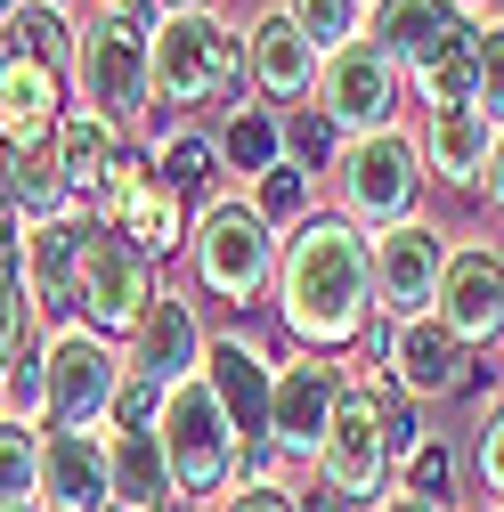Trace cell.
I'll list each match as a JSON object with an SVG mask.
<instances>
[{
  "label": "cell",
  "instance_id": "cell-1",
  "mask_svg": "<svg viewBox=\"0 0 504 512\" xmlns=\"http://www.w3.org/2000/svg\"><path fill=\"white\" fill-rule=\"evenodd\" d=\"M269 301H277V326L293 334V350L350 358L358 334L374 326V236L318 204L285 236Z\"/></svg>",
  "mask_w": 504,
  "mask_h": 512
},
{
  "label": "cell",
  "instance_id": "cell-2",
  "mask_svg": "<svg viewBox=\"0 0 504 512\" xmlns=\"http://www.w3.org/2000/svg\"><path fill=\"white\" fill-rule=\"evenodd\" d=\"M155 57V114H228L252 98V74H244V25H228L220 9H179L155 25L147 41Z\"/></svg>",
  "mask_w": 504,
  "mask_h": 512
},
{
  "label": "cell",
  "instance_id": "cell-3",
  "mask_svg": "<svg viewBox=\"0 0 504 512\" xmlns=\"http://www.w3.org/2000/svg\"><path fill=\"white\" fill-rule=\"evenodd\" d=\"M423 187H431L423 147H415L407 122H391V131H374V139H342V155L326 171V196H334L326 212H342L366 236H383V228L423 212Z\"/></svg>",
  "mask_w": 504,
  "mask_h": 512
},
{
  "label": "cell",
  "instance_id": "cell-4",
  "mask_svg": "<svg viewBox=\"0 0 504 512\" xmlns=\"http://www.w3.org/2000/svg\"><path fill=\"white\" fill-rule=\"evenodd\" d=\"M74 106L106 114L114 131H147L155 114V57H147V33L122 17V9H90L74 17Z\"/></svg>",
  "mask_w": 504,
  "mask_h": 512
},
{
  "label": "cell",
  "instance_id": "cell-5",
  "mask_svg": "<svg viewBox=\"0 0 504 512\" xmlns=\"http://www.w3.org/2000/svg\"><path fill=\"white\" fill-rule=\"evenodd\" d=\"M277 252H285V236L252 212L244 187L196 204V228H187V277H196L212 301H236V309L261 301L277 285Z\"/></svg>",
  "mask_w": 504,
  "mask_h": 512
},
{
  "label": "cell",
  "instance_id": "cell-6",
  "mask_svg": "<svg viewBox=\"0 0 504 512\" xmlns=\"http://www.w3.org/2000/svg\"><path fill=\"white\" fill-rule=\"evenodd\" d=\"M155 439H163V464H171V488L179 504H220L236 488V456H244V439L228 423V407L212 399V382L204 374H187L163 391L155 407Z\"/></svg>",
  "mask_w": 504,
  "mask_h": 512
},
{
  "label": "cell",
  "instance_id": "cell-7",
  "mask_svg": "<svg viewBox=\"0 0 504 512\" xmlns=\"http://www.w3.org/2000/svg\"><path fill=\"white\" fill-rule=\"evenodd\" d=\"M122 382H131L122 342L90 334L82 317L74 326H49L41 334V431H106Z\"/></svg>",
  "mask_w": 504,
  "mask_h": 512
},
{
  "label": "cell",
  "instance_id": "cell-8",
  "mask_svg": "<svg viewBox=\"0 0 504 512\" xmlns=\"http://www.w3.org/2000/svg\"><path fill=\"white\" fill-rule=\"evenodd\" d=\"M318 488L326 496H342L350 512H374L391 488H399V464H391V439H383V407H374V391L366 382H350L342 391V407H334V431H326V447H318Z\"/></svg>",
  "mask_w": 504,
  "mask_h": 512
},
{
  "label": "cell",
  "instance_id": "cell-9",
  "mask_svg": "<svg viewBox=\"0 0 504 512\" xmlns=\"http://www.w3.org/2000/svg\"><path fill=\"white\" fill-rule=\"evenodd\" d=\"M163 285H155V261L122 236V228H90V252H82V285H74V317L90 334H106V342H131L139 334V317H147V301H155Z\"/></svg>",
  "mask_w": 504,
  "mask_h": 512
},
{
  "label": "cell",
  "instance_id": "cell-10",
  "mask_svg": "<svg viewBox=\"0 0 504 512\" xmlns=\"http://www.w3.org/2000/svg\"><path fill=\"white\" fill-rule=\"evenodd\" d=\"M342 391H350L342 358H326V350H293V358H277L269 447H277L285 464H318V447H326V431H334V407H342Z\"/></svg>",
  "mask_w": 504,
  "mask_h": 512
},
{
  "label": "cell",
  "instance_id": "cell-11",
  "mask_svg": "<svg viewBox=\"0 0 504 512\" xmlns=\"http://www.w3.org/2000/svg\"><path fill=\"white\" fill-rule=\"evenodd\" d=\"M309 106H318L342 139H374V131H391V122H399L407 74L374 41H350V49H334L326 66H318V98H309Z\"/></svg>",
  "mask_w": 504,
  "mask_h": 512
},
{
  "label": "cell",
  "instance_id": "cell-12",
  "mask_svg": "<svg viewBox=\"0 0 504 512\" xmlns=\"http://www.w3.org/2000/svg\"><path fill=\"white\" fill-rule=\"evenodd\" d=\"M383 374H391V391H407L423 407L431 399H464L472 374H480V350H464L439 309H415V317H399L391 342H383Z\"/></svg>",
  "mask_w": 504,
  "mask_h": 512
},
{
  "label": "cell",
  "instance_id": "cell-13",
  "mask_svg": "<svg viewBox=\"0 0 504 512\" xmlns=\"http://www.w3.org/2000/svg\"><path fill=\"white\" fill-rule=\"evenodd\" d=\"M448 252H456V236L439 228V220H399V228H383L374 236V317H415V309H431L439 301V269H448Z\"/></svg>",
  "mask_w": 504,
  "mask_h": 512
},
{
  "label": "cell",
  "instance_id": "cell-14",
  "mask_svg": "<svg viewBox=\"0 0 504 512\" xmlns=\"http://www.w3.org/2000/svg\"><path fill=\"white\" fill-rule=\"evenodd\" d=\"M204 350H212L204 301L179 293V285H163V293L147 301V317H139V334L122 342V366H131V382H147V391H171V382L204 374Z\"/></svg>",
  "mask_w": 504,
  "mask_h": 512
},
{
  "label": "cell",
  "instance_id": "cell-15",
  "mask_svg": "<svg viewBox=\"0 0 504 512\" xmlns=\"http://www.w3.org/2000/svg\"><path fill=\"white\" fill-rule=\"evenodd\" d=\"M439 317L464 350H496L504 342V244H456L439 269Z\"/></svg>",
  "mask_w": 504,
  "mask_h": 512
},
{
  "label": "cell",
  "instance_id": "cell-16",
  "mask_svg": "<svg viewBox=\"0 0 504 512\" xmlns=\"http://www.w3.org/2000/svg\"><path fill=\"white\" fill-rule=\"evenodd\" d=\"M204 382H212V399L228 407L236 439H244V447H269V399H277V358H269L261 342H252L244 326L212 334V350H204Z\"/></svg>",
  "mask_w": 504,
  "mask_h": 512
},
{
  "label": "cell",
  "instance_id": "cell-17",
  "mask_svg": "<svg viewBox=\"0 0 504 512\" xmlns=\"http://www.w3.org/2000/svg\"><path fill=\"white\" fill-rule=\"evenodd\" d=\"M90 228H98V220H90V212H74V220L25 228V244H17V269H25V293H33L41 334H49V326H74V285H82Z\"/></svg>",
  "mask_w": 504,
  "mask_h": 512
},
{
  "label": "cell",
  "instance_id": "cell-18",
  "mask_svg": "<svg viewBox=\"0 0 504 512\" xmlns=\"http://www.w3.org/2000/svg\"><path fill=\"white\" fill-rule=\"evenodd\" d=\"M318 66H326V57L309 49V33H301L285 9H261V17L244 25L252 98H269V106H309V98H318Z\"/></svg>",
  "mask_w": 504,
  "mask_h": 512
},
{
  "label": "cell",
  "instance_id": "cell-19",
  "mask_svg": "<svg viewBox=\"0 0 504 512\" xmlns=\"http://www.w3.org/2000/svg\"><path fill=\"white\" fill-rule=\"evenodd\" d=\"M41 512H114L106 431H41Z\"/></svg>",
  "mask_w": 504,
  "mask_h": 512
},
{
  "label": "cell",
  "instance_id": "cell-20",
  "mask_svg": "<svg viewBox=\"0 0 504 512\" xmlns=\"http://www.w3.org/2000/svg\"><path fill=\"white\" fill-rule=\"evenodd\" d=\"M66 106H74L66 66H41V57H9V49H0V155L57 139Z\"/></svg>",
  "mask_w": 504,
  "mask_h": 512
},
{
  "label": "cell",
  "instance_id": "cell-21",
  "mask_svg": "<svg viewBox=\"0 0 504 512\" xmlns=\"http://www.w3.org/2000/svg\"><path fill=\"white\" fill-rule=\"evenodd\" d=\"M423 171L431 187H448V196H480V179H488V155H496V122L480 106H448V114H423Z\"/></svg>",
  "mask_w": 504,
  "mask_h": 512
},
{
  "label": "cell",
  "instance_id": "cell-22",
  "mask_svg": "<svg viewBox=\"0 0 504 512\" xmlns=\"http://www.w3.org/2000/svg\"><path fill=\"white\" fill-rule=\"evenodd\" d=\"M147 163L163 187H179L187 204H212L228 196V163H220V139L204 131V122H171V114H147Z\"/></svg>",
  "mask_w": 504,
  "mask_h": 512
},
{
  "label": "cell",
  "instance_id": "cell-23",
  "mask_svg": "<svg viewBox=\"0 0 504 512\" xmlns=\"http://www.w3.org/2000/svg\"><path fill=\"white\" fill-rule=\"evenodd\" d=\"M407 98L423 114H448V106H472L480 98V17H456L415 66H407Z\"/></svg>",
  "mask_w": 504,
  "mask_h": 512
},
{
  "label": "cell",
  "instance_id": "cell-24",
  "mask_svg": "<svg viewBox=\"0 0 504 512\" xmlns=\"http://www.w3.org/2000/svg\"><path fill=\"white\" fill-rule=\"evenodd\" d=\"M57 171H66V187L82 196V212H90V196L106 187V171L131 155V131H114L106 114H90V106H66V122H57Z\"/></svg>",
  "mask_w": 504,
  "mask_h": 512
},
{
  "label": "cell",
  "instance_id": "cell-25",
  "mask_svg": "<svg viewBox=\"0 0 504 512\" xmlns=\"http://www.w3.org/2000/svg\"><path fill=\"white\" fill-rule=\"evenodd\" d=\"M106 447H114V512H163V504H179L155 423H122V431H106Z\"/></svg>",
  "mask_w": 504,
  "mask_h": 512
},
{
  "label": "cell",
  "instance_id": "cell-26",
  "mask_svg": "<svg viewBox=\"0 0 504 512\" xmlns=\"http://www.w3.org/2000/svg\"><path fill=\"white\" fill-rule=\"evenodd\" d=\"M0 179H9V204L25 228H49V220H74L82 196L66 187V171H57V147H17V155H0Z\"/></svg>",
  "mask_w": 504,
  "mask_h": 512
},
{
  "label": "cell",
  "instance_id": "cell-27",
  "mask_svg": "<svg viewBox=\"0 0 504 512\" xmlns=\"http://www.w3.org/2000/svg\"><path fill=\"white\" fill-rule=\"evenodd\" d=\"M212 139H220V163H228V179H261L269 163H285V114L269 106V98H244V106H228L220 122H212Z\"/></svg>",
  "mask_w": 504,
  "mask_h": 512
},
{
  "label": "cell",
  "instance_id": "cell-28",
  "mask_svg": "<svg viewBox=\"0 0 504 512\" xmlns=\"http://www.w3.org/2000/svg\"><path fill=\"white\" fill-rule=\"evenodd\" d=\"M456 17H464L456 0H374V17H366V41H374V49H383L391 66L407 74L415 57H423L439 33L456 25Z\"/></svg>",
  "mask_w": 504,
  "mask_h": 512
},
{
  "label": "cell",
  "instance_id": "cell-29",
  "mask_svg": "<svg viewBox=\"0 0 504 512\" xmlns=\"http://www.w3.org/2000/svg\"><path fill=\"white\" fill-rule=\"evenodd\" d=\"M187 228H196V204H187L179 187H163V179H147V196L131 204V220H122V236H131L147 261H171V252L187 244Z\"/></svg>",
  "mask_w": 504,
  "mask_h": 512
},
{
  "label": "cell",
  "instance_id": "cell-30",
  "mask_svg": "<svg viewBox=\"0 0 504 512\" xmlns=\"http://www.w3.org/2000/svg\"><path fill=\"white\" fill-rule=\"evenodd\" d=\"M244 196H252V212H261V220H269L277 236H293V228H301L309 212H318V171H301V163L285 155V163H269L261 179H252Z\"/></svg>",
  "mask_w": 504,
  "mask_h": 512
},
{
  "label": "cell",
  "instance_id": "cell-31",
  "mask_svg": "<svg viewBox=\"0 0 504 512\" xmlns=\"http://www.w3.org/2000/svg\"><path fill=\"white\" fill-rule=\"evenodd\" d=\"M0 49H9V57H41V66H74V9L25 0V9L0 25Z\"/></svg>",
  "mask_w": 504,
  "mask_h": 512
},
{
  "label": "cell",
  "instance_id": "cell-32",
  "mask_svg": "<svg viewBox=\"0 0 504 512\" xmlns=\"http://www.w3.org/2000/svg\"><path fill=\"white\" fill-rule=\"evenodd\" d=\"M277 9L309 33V49L318 57H334V49H350V41H366V17H374V0H277Z\"/></svg>",
  "mask_w": 504,
  "mask_h": 512
},
{
  "label": "cell",
  "instance_id": "cell-33",
  "mask_svg": "<svg viewBox=\"0 0 504 512\" xmlns=\"http://www.w3.org/2000/svg\"><path fill=\"white\" fill-rule=\"evenodd\" d=\"M0 504H41V423L0 415Z\"/></svg>",
  "mask_w": 504,
  "mask_h": 512
},
{
  "label": "cell",
  "instance_id": "cell-34",
  "mask_svg": "<svg viewBox=\"0 0 504 512\" xmlns=\"http://www.w3.org/2000/svg\"><path fill=\"white\" fill-rule=\"evenodd\" d=\"M399 488H407V496H439V504H456V447L431 431L415 456L399 464Z\"/></svg>",
  "mask_w": 504,
  "mask_h": 512
},
{
  "label": "cell",
  "instance_id": "cell-35",
  "mask_svg": "<svg viewBox=\"0 0 504 512\" xmlns=\"http://www.w3.org/2000/svg\"><path fill=\"white\" fill-rule=\"evenodd\" d=\"M33 334H41V317H33L25 269H17V261H0V366H9V358H17Z\"/></svg>",
  "mask_w": 504,
  "mask_h": 512
},
{
  "label": "cell",
  "instance_id": "cell-36",
  "mask_svg": "<svg viewBox=\"0 0 504 512\" xmlns=\"http://www.w3.org/2000/svg\"><path fill=\"white\" fill-rule=\"evenodd\" d=\"M285 155H293L301 171H318V179H326V171H334V155H342V131H334L318 106H301V114L285 122Z\"/></svg>",
  "mask_w": 504,
  "mask_h": 512
},
{
  "label": "cell",
  "instance_id": "cell-37",
  "mask_svg": "<svg viewBox=\"0 0 504 512\" xmlns=\"http://www.w3.org/2000/svg\"><path fill=\"white\" fill-rule=\"evenodd\" d=\"M472 480H480L488 512H504V399L480 407V431H472Z\"/></svg>",
  "mask_w": 504,
  "mask_h": 512
},
{
  "label": "cell",
  "instance_id": "cell-38",
  "mask_svg": "<svg viewBox=\"0 0 504 512\" xmlns=\"http://www.w3.org/2000/svg\"><path fill=\"white\" fill-rule=\"evenodd\" d=\"M488 122H504V17L480 25V98H472Z\"/></svg>",
  "mask_w": 504,
  "mask_h": 512
},
{
  "label": "cell",
  "instance_id": "cell-39",
  "mask_svg": "<svg viewBox=\"0 0 504 512\" xmlns=\"http://www.w3.org/2000/svg\"><path fill=\"white\" fill-rule=\"evenodd\" d=\"M212 512H301V488H285V480H236Z\"/></svg>",
  "mask_w": 504,
  "mask_h": 512
},
{
  "label": "cell",
  "instance_id": "cell-40",
  "mask_svg": "<svg viewBox=\"0 0 504 512\" xmlns=\"http://www.w3.org/2000/svg\"><path fill=\"white\" fill-rule=\"evenodd\" d=\"M480 204L504 220V122H496V155H488V179H480Z\"/></svg>",
  "mask_w": 504,
  "mask_h": 512
},
{
  "label": "cell",
  "instance_id": "cell-41",
  "mask_svg": "<svg viewBox=\"0 0 504 512\" xmlns=\"http://www.w3.org/2000/svg\"><path fill=\"white\" fill-rule=\"evenodd\" d=\"M17 244H25V220L9 204V179H0V261H17Z\"/></svg>",
  "mask_w": 504,
  "mask_h": 512
},
{
  "label": "cell",
  "instance_id": "cell-42",
  "mask_svg": "<svg viewBox=\"0 0 504 512\" xmlns=\"http://www.w3.org/2000/svg\"><path fill=\"white\" fill-rule=\"evenodd\" d=\"M374 512H456V504H439V496H407V488H391Z\"/></svg>",
  "mask_w": 504,
  "mask_h": 512
},
{
  "label": "cell",
  "instance_id": "cell-43",
  "mask_svg": "<svg viewBox=\"0 0 504 512\" xmlns=\"http://www.w3.org/2000/svg\"><path fill=\"white\" fill-rule=\"evenodd\" d=\"M301 512H350V504H342V496H326V488H318V496H301Z\"/></svg>",
  "mask_w": 504,
  "mask_h": 512
},
{
  "label": "cell",
  "instance_id": "cell-44",
  "mask_svg": "<svg viewBox=\"0 0 504 512\" xmlns=\"http://www.w3.org/2000/svg\"><path fill=\"white\" fill-rule=\"evenodd\" d=\"M456 9H464V17H480V25H488V17H504L496 0H456Z\"/></svg>",
  "mask_w": 504,
  "mask_h": 512
},
{
  "label": "cell",
  "instance_id": "cell-45",
  "mask_svg": "<svg viewBox=\"0 0 504 512\" xmlns=\"http://www.w3.org/2000/svg\"><path fill=\"white\" fill-rule=\"evenodd\" d=\"M163 9H171V17H179V9H212V0H163Z\"/></svg>",
  "mask_w": 504,
  "mask_h": 512
},
{
  "label": "cell",
  "instance_id": "cell-46",
  "mask_svg": "<svg viewBox=\"0 0 504 512\" xmlns=\"http://www.w3.org/2000/svg\"><path fill=\"white\" fill-rule=\"evenodd\" d=\"M0 415H9V366H0Z\"/></svg>",
  "mask_w": 504,
  "mask_h": 512
},
{
  "label": "cell",
  "instance_id": "cell-47",
  "mask_svg": "<svg viewBox=\"0 0 504 512\" xmlns=\"http://www.w3.org/2000/svg\"><path fill=\"white\" fill-rule=\"evenodd\" d=\"M17 9H25V0H0V25H9V17H17Z\"/></svg>",
  "mask_w": 504,
  "mask_h": 512
},
{
  "label": "cell",
  "instance_id": "cell-48",
  "mask_svg": "<svg viewBox=\"0 0 504 512\" xmlns=\"http://www.w3.org/2000/svg\"><path fill=\"white\" fill-rule=\"evenodd\" d=\"M0 512H41V504H0Z\"/></svg>",
  "mask_w": 504,
  "mask_h": 512
},
{
  "label": "cell",
  "instance_id": "cell-49",
  "mask_svg": "<svg viewBox=\"0 0 504 512\" xmlns=\"http://www.w3.org/2000/svg\"><path fill=\"white\" fill-rule=\"evenodd\" d=\"M49 9H74V0H49Z\"/></svg>",
  "mask_w": 504,
  "mask_h": 512
},
{
  "label": "cell",
  "instance_id": "cell-50",
  "mask_svg": "<svg viewBox=\"0 0 504 512\" xmlns=\"http://www.w3.org/2000/svg\"><path fill=\"white\" fill-rule=\"evenodd\" d=\"M98 9H114V0H98Z\"/></svg>",
  "mask_w": 504,
  "mask_h": 512
}]
</instances>
